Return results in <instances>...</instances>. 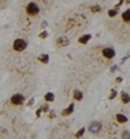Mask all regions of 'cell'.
Listing matches in <instances>:
<instances>
[{
  "label": "cell",
  "instance_id": "6da1fadb",
  "mask_svg": "<svg viewBox=\"0 0 130 139\" xmlns=\"http://www.w3.org/2000/svg\"><path fill=\"white\" fill-rule=\"evenodd\" d=\"M27 47V42L25 39H16L13 42V49L17 51V52H21Z\"/></svg>",
  "mask_w": 130,
  "mask_h": 139
},
{
  "label": "cell",
  "instance_id": "7a4b0ae2",
  "mask_svg": "<svg viewBox=\"0 0 130 139\" xmlns=\"http://www.w3.org/2000/svg\"><path fill=\"white\" fill-rule=\"evenodd\" d=\"M39 7H38V4H35V3H29L27 4V7H26V12H27V15L29 16H36L39 13Z\"/></svg>",
  "mask_w": 130,
  "mask_h": 139
},
{
  "label": "cell",
  "instance_id": "3957f363",
  "mask_svg": "<svg viewBox=\"0 0 130 139\" xmlns=\"http://www.w3.org/2000/svg\"><path fill=\"white\" fill-rule=\"evenodd\" d=\"M11 103L13 105H21L22 103H24V96H22L21 94H16L13 95L11 98Z\"/></svg>",
  "mask_w": 130,
  "mask_h": 139
},
{
  "label": "cell",
  "instance_id": "277c9868",
  "mask_svg": "<svg viewBox=\"0 0 130 139\" xmlns=\"http://www.w3.org/2000/svg\"><path fill=\"white\" fill-rule=\"evenodd\" d=\"M89 130H90L92 134H98V133H99V131L101 130V124H100V122H98V121L91 122L90 127H89Z\"/></svg>",
  "mask_w": 130,
  "mask_h": 139
},
{
  "label": "cell",
  "instance_id": "5b68a950",
  "mask_svg": "<svg viewBox=\"0 0 130 139\" xmlns=\"http://www.w3.org/2000/svg\"><path fill=\"white\" fill-rule=\"evenodd\" d=\"M103 56L105 57V59H113L114 56H116V52H114V49L113 48H109V47H107V48H104L103 51Z\"/></svg>",
  "mask_w": 130,
  "mask_h": 139
},
{
  "label": "cell",
  "instance_id": "8992f818",
  "mask_svg": "<svg viewBox=\"0 0 130 139\" xmlns=\"http://www.w3.org/2000/svg\"><path fill=\"white\" fill-rule=\"evenodd\" d=\"M116 120H117L118 124H125V122H128V117H126L125 114H121V113L116 114Z\"/></svg>",
  "mask_w": 130,
  "mask_h": 139
},
{
  "label": "cell",
  "instance_id": "52a82bcc",
  "mask_svg": "<svg viewBox=\"0 0 130 139\" xmlns=\"http://www.w3.org/2000/svg\"><path fill=\"white\" fill-rule=\"evenodd\" d=\"M73 110H74V104H70L66 109L63 110V116H69V114H72Z\"/></svg>",
  "mask_w": 130,
  "mask_h": 139
},
{
  "label": "cell",
  "instance_id": "ba28073f",
  "mask_svg": "<svg viewBox=\"0 0 130 139\" xmlns=\"http://www.w3.org/2000/svg\"><path fill=\"white\" fill-rule=\"evenodd\" d=\"M90 39H91V35H90V34H86V35L81 36V38H80V40H78V42H80L81 44H86V43H87V42H89Z\"/></svg>",
  "mask_w": 130,
  "mask_h": 139
},
{
  "label": "cell",
  "instance_id": "9c48e42d",
  "mask_svg": "<svg viewBox=\"0 0 130 139\" xmlns=\"http://www.w3.org/2000/svg\"><path fill=\"white\" fill-rule=\"evenodd\" d=\"M122 20L125 22H130V9H126V11L122 13Z\"/></svg>",
  "mask_w": 130,
  "mask_h": 139
},
{
  "label": "cell",
  "instance_id": "30bf717a",
  "mask_svg": "<svg viewBox=\"0 0 130 139\" xmlns=\"http://www.w3.org/2000/svg\"><path fill=\"white\" fill-rule=\"evenodd\" d=\"M121 100L124 101L125 104H128L130 101V95L128 94V92H122V94H121Z\"/></svg>",
  "mask_w": 130,
  "mask_h": 139
},
{
  "label": "cell",
  "instance_id": "8fae6325",
  "mask_svg": "<svg viewBox=\"0 0 130 139\" xmlns=\"http://www.w3.org/2000/svg\"><path fill=\"white\" fill-rule=\"evenodd\" d=\"M38 60L42 61V62H44V64H47L49 61V57H48V55H40V56L38 57Z\"/></svg>",
  "mask_w": 130,
  "mask_h": 139
},
{
  "label": "cell",
  "instance_id": "7c38bea8",
  "mask_svg": "<svg viewBox=\"0 0 130 139\" xmlns=\"http://www.w3.org/2000/svg\"><path fill=\"white\" fill-rule=\"evenodd\" d=\"M73 95H74V99H76V100H82V99H83V94H82L81 91H78V90L74 91Z\"/></svg>",
  "mask_w": 130,
  "mask_h": 139
},
{
  "label": "cell",
  "instance_id": "4fadbf2b",
  "mask_svg": "<svg viewBox=\"0 0 130 139\" xmlns=\"http://www.w3.org/2000/svg\"><path fill=\"white\" fill-rule=\"evenodd\" d=\"M44 99H46V101H53L55 95L52 94V92H47V94H46V96H44Z\"/></svg>",
  "mask_w": 130,
  "mask_h": 139
},
{
  "label": "cell",
  "instance_id": "5bb4252c",
  "mask_svg": "<svg viewBox=\"0 0 130 139\" xmlns=\"http://www.w3.org/2000/svg\"><path fill=\"white\" fill-rule=\"evenodd\" d=\"M83 134H85V127H82V129H80V130L77 131V134H76V137L77 138H81Z\"/></svg>",
  "mask_w": 130,
  "mask_h": 139
},
{
  "label": "cell",
  "instance_id": "9a60e30c",
  "mask_svg": "<svg viewBox=\"0 0 130 139\" xmlns=\"http://www.w3.org/2000/svg\"><path fill=\"white\" fill-rule=\"evenodd\" d=\"M57 42H59V44H60V46H61V44H63V46H66V44H68V40H66V38H60Z\"/></svg>",
  "mask_w": 130,
  "mask_h": 139
},
{
  "label": "cell",
  "instance_id": "2e32d148",
  "mask_svg": "<svg viewBox=\"0 0 130 139\" xmlns=\"http://www.w3.org/2000/svg\"><path fill=\"white\" fill-rule=\"evenodd\" d=\"M108 15H109V17H114L116 15H117V11H116V9H111V11L108 12Z\"/></svg>",
  "mask_w": 130,
  "mask_h": 139
},
{
  "label": "cell",
  "instance_id": "e0dca14e",
  "mask_svg": "<svg viewBox=\"0 0 130 139\" xmlns=\"http://www.w3.org/2000/svg\"><path fill=\"white\" fill-rule=\"evenodd\" d=\"M122 138L124 139H130V133L129 131H124L122 133Z\"/></svg>",
  "mask_w": 130,
  "mask_h": 139
},
{
  "label": "cell",
  "instance_id": "ac0fdd59",
  "mask_svg": "<svg viewBox=\"0 0 130 139\" xmlns=\"http://www.w3.org/2000/svg\"><path fill=\"white\" fill-rule=\"evenodd\" d=\"M91 11H92V12H99V11H100V7H99V5L91 7Z\"/></svg>",
  "mask_w": 130,
  "mask_h": 139
},
{
  "label": "cell",
  "instance_id": "d6986e66",
  "mask_svg": "<svg viewBox=\"0 0 130 139\" xmlns=\"http://www.w3.org/2000/svg\"><path fill=\"white\" fill-rule=\"evenodd\" d=\"M46 36H47V33H42L40 34V38H46Z\"/></svg>",
  "mask_w": 130,
  "mask_h": 139
},
{
  "label": "cell",
  "instance_id": "ffe728a7",
  "mask_svg": "<svg viewBox=\"0 0 130 139\" xmlns=\"http://www.w3.org/2000/svg\"><path fill=\"white\" fill-rule=\"evenodd\" d=\"M116 96V91H112V95H111V99H113Z\"/></svg>",
  "mask_w": 130,
  "mask_h": 139
},
{
  "label": "cell",
  "instance_id": "44dd1931",
  "mask_svg": "<svg viewBox=\"0 0 130 139\" xmlns=\"http://www.w3.org/2000/svg\"><path fill=\"white\" fill-rule=\"evenodd\" d=\"M128 3H130V0H128Z\"/></svg>",
  "mask_w": 130,
  "mask_h": 139
}]
</instances>
